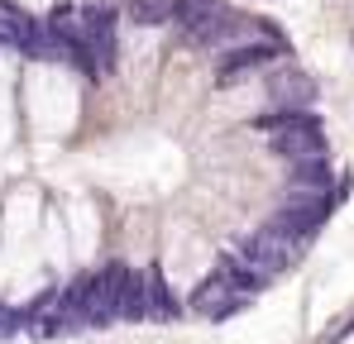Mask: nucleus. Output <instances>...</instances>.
I'll use <instances>...</instances> for the list:
<instances>
[{"label":"nucleus","instance_id":"nucleus-1","mask_svg":"<svg viewBox=\"0 0 354 344\" xmlns=\"http://www.w3.org/2000/svg\"><path fill=\"white\" fill-rule=\"evenodd\" d=\"M330 211H335V201L326 191H288L278 201V211H273V229H283L288 239H301V234L326 225Z\"/></svg>","mask_w":354,"mask_h":344},{"label":"nucleus","instance_id":"nucleus-2","mask_svg":"<svg viewBox=\"0 0 354 344\" xmlns=\"http://www.w3.org/2000/svg\"><path fill=\"white\" fill-rule=\"evenodd\" d=\"M239 263L254 268L259 278H273V273H283V268L297 263V239H288L283 229L268 225V229H259V234H249L239 244Z\"/></svg>","mask_w":354,"mask_h":344},{"label":"nucleus","instance_id":"nucleus-3","mask_svg":"<svg viewBox=\"0 0 354 344\" xmlns=\"http://www.w3.org/2000/svg\"><path fill=\"white\" fill-rule=\"evenodd\" d=\"M273 57H283V44L278 39H263V44H235L216 57V82H235V77H249L259 67H268Z\"/></svg>","mask_w":354,"mask_h":344},{"label":"nucleus","instance_id":"nucleus-4","mask_svg":"<svg viewBox=\"0 0 354 344\" xmlns=\"http://www.w3.org/2000/svg\"><path fill=\"white\" fill-rule=\"evenodd\" d=\"M316 91H321V86H316V77H311V72H301V67H292V62H288V67H278V72L268 77V96H273V106H278V111H306V106L316 101Z\"/></svg>","mask_w":354,"mask_h":344},{"label":"nucleus","instance_id":"nucleus-5","mask_svg":"<svg viewBox=\"0 0 354 344\" xmlns=\"http://www.w3.org/2000/svg\"><path fill=\"white\" fill-rule=\"evenodd\" d=\"M268 144H273V153H278V158H288V163H301V158H326V134H321V124L278 129Z\"/></svg>","mask_w":354,"mask_h":344},{"label":"nucleus","instance_id":"nucleus-6","mask_svg":"<svg viewBox=\"0 0 354 344\" xmlns=\"http://www.w3.org/2000/svg\"><path fill=\"white\" fill-rule=\"evenodd\" d=\"M192 311H201L211 321H225V316L239 311V296L221 278H206V283H196V292H192Z\"/></svg>","mask_w":354,"mask_h":344},{"label":"nucleus","instance_id":"nucleus-7","mask_svg":"<svg viewBox=\"0 0 354 344\" xmlns=\"http://www.w3.org/2000/svg\"><path fill=\"white\" fill-rule=\"evenodd\" d=\"M330 182H335V172H330L326 158L288 163V187H292V191H326V196H330Z\"/></svg>","mask_w":354,"mask_h":344},{"label":"nucleus","instance_id":"nucleus-8","mask_svg":"<svg viewBox=\"0 0 354 344\" xmlns=\"http://www.w3.org/2000/svg\"><path fill=\"white\" fill-rule=\"evenodd\" d=\"M144 316H153V321H173L177 316V301L168 292V283H163V268L144 273Z\"/></svg>","mask_w":354,"mask_h":344},{"label":"nucleus","instance_id":"nucleus-9","mask_svg":"<svg viewBox=\"0 0 354 344\" xmlns=\"http://www.w3.org/2000/svg\"><path fill=\"white\" fill-rule=\"evenodd\" d=\"M211 278H221V283L230 287V292H235V296H244V292H249V296H254V292H263V283H268V278H259V273H254V268H244V263H239V258H221V263H216V273H211Z\"/></svg>","mask_w":354,"mask_h":344},{"label":"nucleus","instance_id":"nucleus-10","mask_svg":"<svg viewBox=\"0 0 354 344\" xmlns=\"http://www.w3.org/2000/svg\"><path fill=\"white\" fill-rule=\"evenodd\" d=\"M134 24H173V0H124Z\"/></svg>","mask_w":354,"mask_h":344},{"label":"nucleus","instance_id":"nucleus-11","mask_svg":"<svg viewBox=\"0 0 354 344\" xmlns=\"http://www.w3.org/2000/svg\"><path fill=\"white\" fill-rule=\"evenodd\" d=\"M216 10H221V0H173V24L192 29V24H201L206 15H216Z\"/></svg>","mask_w":354,"mask_h":344},{"label":"nucleus","instance_id":"nucleus-12","mask_svg":"<svg viewBox=\"0 0 354 344\" xmlns=\"http://www.w3.org/2000/svg\"><path fill=\"white\" fill-rule=\"evenodd\" d=\"M297 124H316V120H311V115H301V111H278V115L254 120V129H268V134H278V129H297Z\"/></svg>","mask_w":354,"mask_h":344}]
</instances>
